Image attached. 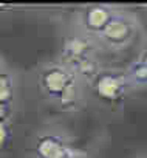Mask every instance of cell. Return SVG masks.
Masks as SVG:
<instances>
[{
    "label": "cell",
    "instance_id": "6da1fadb",
    "mask_svg": "<svg viewBox=\"0 0 147 158\" xmlns=\"http://www.w3.org/2000/svg\"><path fill=\"white\" fill-rule=\"evenodd\" d=\"M136 33V23L135 20L124 13H113L107 25L102 28V31L98 34V37L110 48L119 50L127 47L133 36Z\"/></svg>",
    "mask_w": 147,
    "mask_h": 158
},
{
    "label": "cell",
    "instance_id": "7a4b0ae2",
    "mask_svg": "<svg viewBox=\"0 0 147 158\" xmlns=\"http://www.w3.org/2000/svg\"><path fill=\"white\" fill-rule=\"evenodd\" d=\"M92 82L95 95L107 102H115L124 98L130 89L125 73L119 70H101Z\"/></svg>",
    "mask_w": 147,
    "mask_h": 158
},
{
    "label": "cell",
    "instance_id": "3957f363",
    "mask_svg": "<svg viewBox=\"0 0 147 158\" xmlns=\"http://www.w3.org/2000/svg\"><path fill=\"white\" fill-rule=\"evenodd\" d=\"M73 73L63 67L62 64H54V65H48L45 67L40 74H39V85L42 93L47 98L51 99H59V96L62 95V92L75 81Z\"/></svg>",
    "mask_w": 147,
    "mask_h": 158
},
{
    "label": "cell",
    "instance_id": "277c9868",
    "mask_svg": "<svg viewBox=\"0 0 147 158\" xmlns=\"http://www.w3.org/2000/svg\"><path fill=\"white\" fill-rule=\"evenodd\" d=\"M113 13L115 11H112L110 6H105V5H92L82 14V27L90 34L98 36L102 31V28L107 25V22L110 20V17L113 16Z\"/></svg>",
    "mask_w": 147,
    "mask_h": 158
},
{
    "label": "cell",
    "instance_id": "5b68a950",
    "mask_svg": "<svg viewBox=\"0 0 147 158\" xmlns=\"http://www.w3.org/2000/svg\"><path fill=\"white\" fill-rule=\"evenodd\" d=\"M93 51V45L92 40L85 36H73L70 39H67L63 50H62V65H68L71 62H75L78 59L92 56Z\"/></svg>",
    "mask_w": 147,
    "mask_h": 158
},
{
    "label": "cell",
    "instance_id": "8992f818",
    "mask_svg": "<svg viewBox=\"0 0 147 158\" xmlns=\"http://www.w3.org/2000/svg\"><path fill=\"white\" fill-rule=\"evenodd\" d=\"M65 147V141L56 133H45L36 143L37 158H57L60 150Z\"/></svg>",
    "mask_w": 147,
    "mask_h": 158
},
{
    "label": "cell",
    "instance_id": "52a82bcc",
    "mask_svg": "<svg viewBox=\"0 0 147 158\" xmlns=\"http://www.w3.org/2000/svg\"><path fill=\"white\" fill-rule=\"evenodd\" d=\"M127 76V81L130 84V87H144L147 82V62L145 57H139L136 60H133L127 71H124Z\"/></svg>",
    "mask_w": 147,
    "mask_h": 158
},
{
    "label": "cell",
    "instance_id": "ba28073f",
    "mask_svg": "<svg viewBox=\"0 0 147 158\" xmlns=\"http://www.w3.org/2000/svg\"><path fill=\"white\" fill-rule=\"evenodd\" d=\"M59 102H60V106L63 107V109H73L76 104H78V101H79V87H78V79H75L63 92H62V95L59 96V99H57Z\"/></svg>",
    "mask_w": 147,
    "mask_h": 158
},
{
    "label": "cell",
    "instance_id": "9c48e42d",
    "mask_svg": "<svg viewBox=\"0 0 147 158\" xmlns=\"http://www.w3.org/2000/svg\"><path fill=\"white\" fill-rule=\"evenodd\" d=\"M10 138V129H8V123L6 119L0 121V149L5 147V144L8 143Z\"/></svg>",
    "mask_w": 147,
    "mask_h": 158
},
{
    "label": "cell",
    "instance_id": "30bf717a",
    "mask_svg": "<svg viewBox=\"0 0 147 158\" xmlns=\"http://www.w3.org/2000/svg\"><path fill=\"white\" fill-rule=\"evenodd\" d=\"M14 87V79L8 71H0V89Z\"/></svg>",
    "mask_w": 147,
    "mask_h": 158
}]
</instances>
